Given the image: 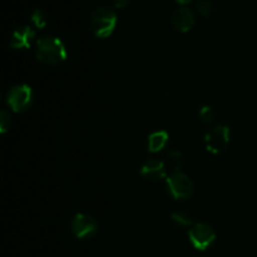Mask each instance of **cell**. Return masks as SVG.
I'll return each instance as SVG.
<instances>
[{
  "instance_id": "obj_12",
  "label": "cell",
  "mask_w": 257,
  "mask_h": 257,
  "mask_svg": "<svg viewBox=\"0 0 257 257\" xmlns=\"http://www.w3.org/2000/svg\"><path fill=\"white\" fill-rule=\"evenodd\" d=\"M182 162H183V156L182 153L178 152V151H172L168 155V166L172 168L175 172H178L182 167Z\"/></svg>"
},
{
  "instance_id": "obj_6",
  "label": "cell",
  "mask_w": 257,
  "mask_h": 257,
  "mask_svg": "<svg viewBox=\"0 0 257 257\" xmlns=\"http://www.w3.org/2000/svg\"><path fill=\"white\" fill-rule=\"evenodd\" d=\"M206 148L211 153H222L227 150L230 145V130L226 125H217L208 131L207 135L205 136Z\"/></svg>"
},
{
  "instance_id": "obj_7",
  "label": "cell",
  "mask_w": 257,
  "mask_h": 257,
  "mask_svg": "<svg viewBox=\"0 0 257 257\" xmlns=\"http://www.w3.org/2000/svg\"><path fill=\"white\" fill-rule=\"evenodd\" d=\"M72 231L75 237L80 240H88L97 233L98 222L92 216L78 213L72 221Z\"/></svg>"
},
{
  "instance_id": "obj_4",
  "label": "cell",
  "mask_w": 257,
  "mask_h": 257,
  "mask_svg": "<svg viewBox=\"0 0 257 257\" xmlns=\"http://www.w3.org/2000/svg\"><path fill=\"white\" fill-rule=\"evenodd\" d=\"M33 102V90L29 85L19 84L8 92L7 103L15 113L25 112Z\"/></svg>"
},
{
  "instance_id": "obj_1",
  "label": "cell",
  "mask_w": 257,
  "mask_h": 257,
  "mask_svg": "<svg viewBox=\"0 0 257 257\" xmlns=\"http://www.w3.org/2000/svg\"><path fill=\"white\" fill-rule=\"evenodd\" d=\"M67 48L57 37H42L37 40V58L39 62L58 65L67 59Z\"/></svg>"
},
{
  "instance_id": "obj_14",
  "label": "cell",
  "mask_w": 257,
  "mask_h": 257,
  "mask_svg": "<svg viewBox=\"0 0 257 257\" xmlns=\"http://www.w3.org/2000/svg\"><path fill=\"white\" fill-rule=\"evenodd\" d=\"M196 9L200 14L207 17L212 13V3L210 0H197L196 2Z\"/></svg>"
},
{
  "instance_id": "obj_10",
  "label": "cell",
  "mask_w": 257,
  "mask_h": 257,
  "mask_svg": "<svg viewBox=\"0 0 257 257\" xmlns=\"http://www.w3.org/2000/svg\"><path fill=\"white\" fill-rule=\"evenodd\" d=\"M141 175L150 181H160L166 176L165 163L157 160H150L141 168Z\"/></svg>"
},
{
  "instance_id": "obj_8",
  "label": "cell",
  "mask_w": 257,
  "mask_h": 257,
  "mask_svg": "<svg viewBox=\"0 0 257 257\" xmlns=\"http://www.w3.org/2000/svg\"><path fill=\"white\" fill-rule=\"evenodd\" d=\"M34 37L35 32L29 25H22L13 32L9 44L13 49H28L32 45Z\"/></svg>"
},
{
  "instance_id": "obj_13",
  "label": "cell",
  "mask_w": 257,
  "mask_h": 257,
  "mask_svg": "<svg viewBox=\"0 0 257 257\" xmlns=\"http://www.w3.org/2000/svg\"><path fill=\"white\" fill-rule=\"evenodd\" d=\"M30 19H32L33 24L37 28H39V29L44 28L48 22L47 14H45L42 9H35L34 12L32 13V15H30Z\"/></svg>"
},
{
  "instance_id": "obj_19",
  "label": "cell",
  "mask_w": 257,
  "mask_h": 257,
  "mask_svg": "<svg viewBox=\"0 0 257 257\" xmlns=\"http://www.w3.org/2000/svg\"><path fill=\"white\" fill-rule=\"evenodd\" d=\"M177 3H180V4H188V3L191 2V0H176Z\"/></svg>"
},
{
  "instance_id": "obj_16",
  "label": "cell",
  "mask_w": 257,
  "mask_h": 257,
  "mask_svg": "<svg viewBox=\"0 0 257 257\" xmlns=\"http://www.w3.org/2000/svg\"><path fill=\"white\" fill-rule=\"evenodd\" d=\"M200 118L203 123H206V124H211V123L213 122V118H215V115H213V112H212V108L210 107L201 108Z\"/></svg>"
},
{
  "instance_id": "obj_3",
  "label": "cell",
  "mask_w": 257,
  "mask_h": 257,
  "mask_svg": "<svg viewBox=\"0 0 257 257\" xmlns=\"http://www.w3.org/2000/svg\"><path fill=\"white\" fill-rule=\"evenodd\" d=\"M188 237L196 250L205 251L215 242L216 233L212 226L205 222H198L195 223L188 231Z\"/></svg>"
},
{
  "instance_id": "obj_17",
  "label": "cell",
  "mask_w": 257,
  "mask_h": 257,
  "mask_svg": "<svg viewBox=\"0 0 257 257\" xmlns=\"http://www.w3.org/2000/svg\"><path fill=\"white\" fill-rule=\"evenodd\" d=\"M9 127H10V115L8 114L7 110H2V113H0V130H2V133L7 132Z\"/></svg>"
},
{
  "instance_id": "obj_5",
  "label": "cell",
  "mask_w": 257,
  "mask_h": 257,
  "mask_svg": "<svg viewBox=\"0 0 257 257\" xmlns=\"http://www.w3.org/2000/svg\"><path fill=\"white\" fill-rule=\"evenodd\" d=\"M167 188L173 198L176 200H186L193 193V183L187 175L181 171L173 172L167 178Z\"/></svg>"
},
{
  "instance_id": "obj_15",
  "label": "cell",
  "mask_w": 257,
  "mask_h": 257,
  "mask_svg": "<svg viewBox=\"0 0 257 257\" xmlns=\"http://www.w3.org/2000/svg\"><path fill=\"white\" fill-rule=\"evenodd\" d=\"M173 221H176L177 223L182 226H188V225H192V220H191L190 216L185 212H173L172 215Z\"/></svg>"
},
{
  "instance_id": "obj_18",
  "label": "cell",
  "mask_w": 257,
  "mask_h": 257,
  "mask_svg": "<svg viewBox=\"0 0 257 257\" xmlns=\"http://www.w3.org/2000/svg\"><path fill=\"white\" fill-rule=\"evenodd\" d=\"M130 3V0H113L115 8H124Z\"/></svg>"
},
{
  "instance_id": "obj_2",
  "label": "cell",
  "mask_w": 257,
  "mask_h": 257,
  "mask_svg": "<svg viewBox=\"0 0 257 257\" xmlns=\"http://www.w3.org/2000/svg\"><path fill=\"white\" fill-rule=\"evenodd\" d=\"M117 14L108 7H99L90 15V28L95 37L104 39L108 38L115 29Z\"/></svg>"
},
{
  "instance_id": "obj_9",
  "label": "cell",
  "mask_w": 257,
  "mask_h": 257,
  "mask_svg": "<svg viewBox=\"0 0 257 257\" xmlns=\"http://www.w3.org/2000/svg\"><path fill=\"white\" fill-rule=\"evenodd\" d=\"M195 14L187 7H181L172 14V25L178 32L186 33L195 24Z\"/></svg>"
},
{
  "instance_id": "obj_11",
  "label": "cell",
  "mask_w": 257,
  "mask_h": 257,
  "mask_svg": "<svg viewBox=\"0 0 257 257\" xmlns=\"http://www.w3.org/2000/svg\"><path fill=\"white\" fill-rule=\"evenodd\" d=\"M168 142V133L166 131H157L148 137V151L152 153L160 152Z\"/></svg>"
}]
</instances>
